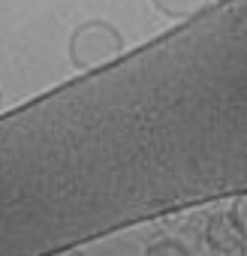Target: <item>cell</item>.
<instances>
[{"instance_id":"52a82bcc","label":"cell","mask_w":247,"mask_h":256,"mask_svg":"<svg viewBox=\"0 0 247 256\" xmlns=\"http://www.w3.org/2000/svg\"><path fill=\"white\" fill-rule=\"evenodd\" d=\"M241 256H247V238H244V247H241Z\"/></svg>"},{"instance_id":"6da1fadb","label":"cell","mask_w":247,"mask_h":256,"mask_svg":"<svg viewBox=\"0 0 247 256\" xmlns=\"http://www.w3.org/2000/svg\"><path fill=\"white\" fill-rule=\"evenodd\" d=\"M127 48L124 42V34L106 22V18H90V22H82L78 28H72L70 40H66V58L72 64V70H100L112 60H118Z\"/></svg>"},{"instance_id":"277c9868","label":"cell","mask_w":247,"mask_h":256,"mask_svg":"<svg viewBox=\"0 0 247 256\" xmlns=\"http://www.w3.org/2000/svg\"><path fill=\"white\" fill-rule=\"evenodd\" d=\"M145 256H190V250L175 238H160L145 247Z\"/></svg>"},{"instance_id":"5b68a950","label":"cell","mask_w":247,"mask_h":256,"mask_svg":"<svg viewBox=\"0 0 247 256\" xmlns=\"http://www.w3.org/2000/svg\"><path fill=\"white\" fill-rule=\"evenodd\" d=\"M232 220H235V226L241 229V235L247 238V193L235 199V205H232Z\"/></svg>"},{"instance_id":"8992f818","label":"cell","mask_w":247,"mask_h":256,"mask_svg":"<svg viewBox=\"0 0 247 256\" xmlns=\"http://www.w3.org/2000/svg\"><path fill=\"white\" fill-rule=\"evenodd\" d=\"M52 256H84L82 250H58V253H52Z\"/></svg>"},{"instance_id":"ba28073f","label":"cell","mask_w":247,"mask_h":256,"mask_svg":"<svg viewBox=\"0 0 247 256\" xmlns=\"http://www.w3.org/2000/svg\"><path fill=\"white\" fill-rule=\"evenodd\" d=\"M0 106H4V94H0Z\"/></svg>"},{"instance_id":"3957f363","label":"cell","mask_w":247,"mask_h":256,"mask_svg":"<svg viewBox=\"0 0 247 256\" xmlns=\"http://www.w3.org/2000/svg\"><path fill=\"white\" fill-rule=\"evenodd\" d=\"M208 4H211V0H151V6H154L160 16L175 18V22L196 16V12H199V10H205Z\"/></svg>"},{"instance_id":"7a4b0ae2","label":"cell","mask_w":247,"mask_h":256,"mask_svg":"<svg viewBox=\"0 0 247 256\" xmlns=\"http://www.w3.org/2000/svg\"><path fill=\"white\" fill-rule=\"evenodd\" d=\"M208 244L217 256H241V247H244V235L241 229L235 226L232 214H220V217H211L208 223Z\"/></svg>"}]
</instances>
